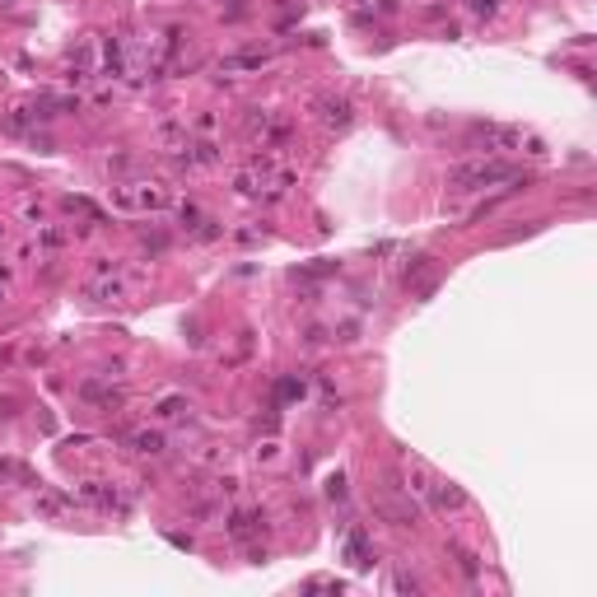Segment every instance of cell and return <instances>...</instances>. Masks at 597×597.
Instances as JSON below:
<instances>
[{
	"mask_svg": "<svg viewBox=\"0 0 597 597\" xmlns=\"http://www.w3.org/2000/svg\"><path fill=\"white\" fill-rule=\"evenodd\" d=\"M513 164H499V159H472V164H457L448 169V192H485V187H499V182H513Z\"/></svg>",
	"mask_w": 597,
	"mask_h": 597,
	"instance_id": "cell-1",
	"label": "cell"
},
{
	"mask_svg": "<svg viewBox=\"0 0 597 597\" xmlns=\"http://www.w3.org/2000/svg\"><path fill=\"white\" fill-rule=\"evenodd\" d=\"M472 140L485 149H513V145H523V131L518 126H499V122H476Z\"/></svg>",
	"mask_w": 597,
	"mask_h": 597,
	"instance_id": "cell-2",
	"label": "cell"
},
{
	"mask_svg": "<svg viewBox=\"0 0 597 597\" xmlns=\"http://www.w3.org/2000/svg\"><path fill=\"white\" fill-rule=\"evenodd\" d=\"M317 122L331 131H346L355 122V108H350V98H317Z\"/></svg>",
	"mask_w": 597,
	"mask_h": 597,
	"instance_id": "cell-3",
	"label": "cell"
},
{
	"mask_svg": "<svg viewBox=\"0 0 597 597\" xmlns=\"http://www.w3.org/2000/svg\"><path fill=\"white\" fill-rule=\"evenodd\" d=\"M79 397L89 406H98V411H113V406H122V392H117L113 383H103V378H84L79 383Z\"/></svg>",
	"mask_w": 597,
	"mask_h": 597,
	"instance_id": "cell-4",
	"label": "cell"
},
{
	"mask_svg": "<svg viewBox=\"0 0 597 597\" xmlns=\"http://www.w3.org/2000/svg\"><path fill=\"white\" fill-rule=\"evenodd\" d=\"M425 499H429L434 508H462V504H467V495L457 490V485H448V481H429Z\"/></svg>",
	"mask_w": 597,
	"mask_h": 597,
	"instance_id": "cell-5",
	"label": "cell"
},
{
	"mask_svg": "<svg viewBox=\"0 0 597 597\" xmlns=\"http://www.w3.org/2000/svg\"><path fill=\"white\" fill-rule=\"evenodd\" d=\"M261 523H266V518H261L257 508H243V513H234V518L224 523V532H229L234 541H248L252 532H261Z\"/></svg>",
	"mask_w": 597,
	"mask_h": 597,
	"instance_id": "cell-6",
	"label": "cell"
},
{
	"mask_svg": "<svg viewBox=\"0 0 597 597\" xmlns=\"http://www.w3.org/2000/svg\"><path fill=\"white\" fill-rule=\"evenodd\" d=\"M103 70H108V75H126V42L122 38H108V42H103Z\"/></svg>",
	"mask_w": 597,
	"mask_h": 597,
	"instance_id": "cell-7",
	"label": "cell"
},
{
	"mask_svg": "<svg viewBox=\"0 0 597 597\" xmlns=\"http://www.w3.org/2000/svg\"><path fill=\"white\" fill-rule=\"evenodd\" d=\"M346 560L355 564V569H369V564H373V555H369V541H364V532H360V528H355V532L346 537Z\"/></svg>",
	"mask_w": 597,
	"mask_h": 597,
	"instance_id": "cell-8",
	"label": "cell"
},
{
	"mask_svg": "<svg viewBox=\"0 0 597 597\" xmlns=\"http://www.w3.org/2000/svg\"><path fill=\"white\" fill-rule=\"evenodd\" d=\"M66 508H70V499L57 495V490H42V495H38V518H61Z\"/></svg>",
	"mask_w": 597,
	"mask_h": 597,
	"instance_id": "cell-9",
	"label": "cell"
},
{
	"mask_svg": "<svg viewBox=\"0 0 597 597\" xmlns=\"http://www.w3.org/2000/svg\"><path fill=\"white\" fill-rule=\"evenodd\" d=\"M131 448L154 457V453H164V434H159V429H140V434H131Z\"/></svg>",
	"mask_w": 597,
	"mask_h": 597,
	"instance_id": "cell-10",
	"label": "cell"
},
{
	"mask_svg": "<svg viewBox=\"0 0 597 597\" xmlns=\"http://www.w3.org/2000/svg\"><path fill=\"white\" fill-rule=\"evenodd\" d=\"M89 299H98V304H117L122 299V280L113 275V285L103 280V285H89Z\"/></svg>",
	"mask_w": 597,
	"mask_h": 597,
	"instance_id": "cell-11",
	"label": "cell"
},
{
	"mask_svg": "<svg viewBox=\"0 0 597 597\" xmlns=\"http://www.w3.org/2000/svg\"><path fill=\"white\" fill-rule=\"evenodd\" d=\"M257 66H266V57H229V61H220V70H257Z\"/></svg>",
	"mask_w": 597,
	"mask_h": 597,
	"instance_id": "cell-12",
	"label": "cell"
},
{
	"mask_svg": "<svg viewBox=\"0 0 597 597\" xmlns=\"http://www.w3.org/2000/svg\"><path fill=\"white\" fill-rule=\"evenodd\" d=\"M429 271H434V257H416L411 266H406V285H416L420 275H429Z\"/></svg>",
	"mask_w": 597,
	"mask_h": 597,
	"instance_id": "cell-13",
	"label": "cell"
},
{
	"mask_svg": "<svg viewBox=\"0 0 597 597\" xmlns=\"http://www.w3.org/2000/svg\"><path fill=\"white\" fill-rule=\"evenodd\" d=\"M294 397H304V378H285L280 383V402H294Z\"/></svg>",
	"mask_w": 597,
	"mask_h": 597,
	"instance_id": "cell-14",
	"label": "cell"
},
{
	"mask_svg": "<svg viewBox=\"0 0 597 597\" xmlns=\"http://www.w3.org/2000/svg\"><path fill=\"white\" fill-rule=\"evenodd\" d=\"M117 271H122V266H117V261H108V257L93 261V275H117Z\"/></svg>",
	"mask_w": 597,
	"mask_h": 597,
	"instance_id": "cell-15",
	"label": "cell"
},
{
	"mask_svg": "<svg viewBox=\"0 0 597 597\" xmlns=\"http://www.w3.org/2000/svg\"><path fill=\"white\" fill-rule=\"evenodd\" d=\"M327 495L331 499H346V476H331V481H327Z\"/></svg>",
	"mask_w": 597,
	"mask_h": 597,
	"instance_id": "cell-16",
	"label": "cell"
},
{
	"mask_svg": "<svg viewBox=\"0 0 597 597\" xmlns=\"http://www.w3.org/2000/svg\"><path fill=\"white\" fill-rule=\"evenodd\" d=\"M126 169H131V159H126V154H113V159H108V173H126Z\"/></svg>",
	"mask_w": 597,
	"mask_h": 597,
	"instance_id": "cell-17",
	"label": "cell"
},
{
	"mask_svg": "<svg viewBox=\"0 0 597 597\" xmlns=\"http://www.w3.org/2000/svg\"><path fill=\"white\" fill-rule=\"evenodd\" d=\"M457 560H462V574H472V579H476V569H481V564H476V555H472V551H462Z\"/></svg>",
	"mask_w": 597,
	"mask_h": 597,
	"instance_id": "cell-18",
	"label": "cell"
},
{
	"mask_svg": "<svg viewBox=\"0 0 597 597\" xmlns=\"http://www.w3.org/2000/svg\"><path fill=\"white\" fill-rule=\"evenodd\" d=\"M0 476H19V481L28 485V472H23V467H14V462H0Z\"/></svg>",
	"mask_w": 597,
	"mask_h": 597,
	"instance_id": "cell-19",
	"label": "cell"
},
{
	"mask_svg": "<svg viewBox=\"0 0 597 597\" xmlns=\"http://www.w3.org/2000/svg\"><path fill=\"white\" fill-rule=\"evenodd\" d=\"M467 5H472L476 14H495V5H499V0H467Z\"/></svg>",
	"mask_w": 597,
	"mask_h": 597,
	"instance_id": "cell-20",
	"label": "cell"
},
{
	"mask_svg": "<svg viewBox=\"0 0 597 597\" xmlns=\"http://www.w3.org/2000/svg\"><path fill=\"white\" fill-rule=\"evenodd\" d=\"M159 411H164V416H182V402H178V397H169V402L159 406Z\"/></svg>",
	"mask_w": 597,
	"mask_h": 597,
	"instance_id": "cell-21",
	"label": "cell"
},
{
	"mask_svg": "<svg viewBox=\"0 0 597 597\" xmlns=\"http://www.w3.org/2000/svg\"><path fill=\"white\" fill-rule=\"evenodd\" d=\"M378 10H397V0H378Z\"/></svg>",
	"mask_w": 597,
	"mask_h": 597,
	"instance_id": "cell-22",
	"label": "cell"
}]
</instances>
